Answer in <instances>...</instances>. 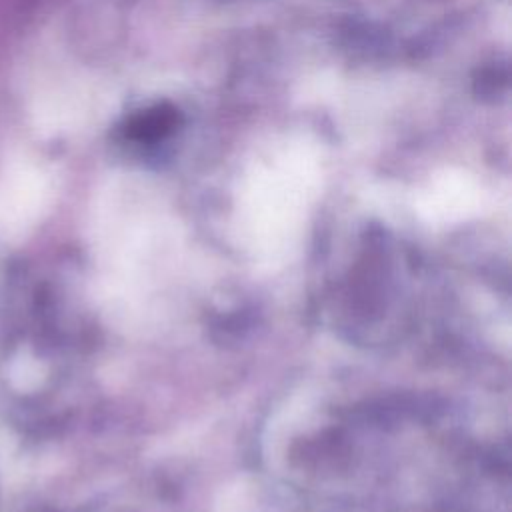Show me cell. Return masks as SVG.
I'll use <instances>...</instances> for the list:
<instances>
[{
	"instance_id": "cell-1",
	"label": "cell",
	"mask_w": 512,
	"mask_h": 512,
	"mask_svg": "<svg viewBox=\"0 0 512 512\" xmlns=\"http://www.w3.org/2000/svg\"><path fill=\"white\" fill-rule=\"evenodd\" d=\"M176 120H178V110L166 104L154 106L132 118V122L128 124V136L138 142H154L166 136L168 132H172L176 126Z\"/></svg>"
}]
</instances>
